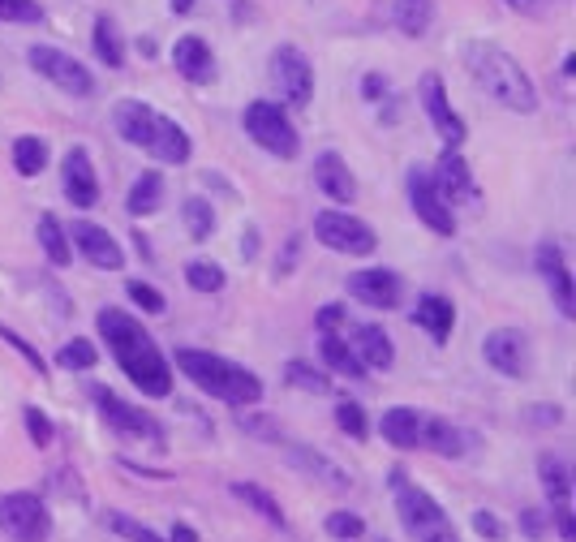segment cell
Here are the masks:
<instances>
[{"label": "cell", "mask_w": 576, "mask_h": 542, "mask_svg": "<svg viewBox=\"0 0 576 542\" xmlns=\"http://www.w3.org/2000/svg\"><path fill=\"white\" fill-rule=\"evenodd\" d=\"M91 401L95 409L104 413V422L112 426V431H121L129 439H151V444H164V426L151 418V413H142L134 409L129 401H121L117 392H108V388H91Z\"/></svg>", "instance_id": "cell-11"}, {"label": "cell", "mask_w": 576, "mask_h": 542, "mask_svg": "<svg viewBox=\"0 0 576 542\" xmlns=\"http://www.w3.org/2000/svg\"><path fill=\"white\" fill-rule=\"evenodd\" d=\"M0 340H5V345H9L13 353H18V358H22L26 366H31L39 379H48V362H43V353L31 345V340H26V336H18V332H13L9 323H0Z\"/></svg>", "instance_id": "cell-40"}, {"label": "cell", "mask_w": 576, "mask_h": 542, "mask_svg": "<svg viewBox=\"0 0 576 542\" xmlns=\"http://www.w3.org/2000/svg\"><path fill=\"white\" fill-rule=\"evenodd\" d=\"M125 293H129V302H138L142 310H151V315H160V310L168 306V302H164V293H160V289H151L147 280H129V284H125Z\"/></svg>", "instance_id": "cell-46"}, {"label": "cell", "mask_w": 576, "mask_h": 542, "mask_svg": "<svg viewBox=\"0 0 576 542\" xmlns=\"http://www.w3.org/2000/svg\"><path fill=\"white\" fill-rule=\"evenodd\" d=\"M271 82H276V91H280L284 104L310 108V99H314V69H310V61L293 44H280L276 52H271Z\"/></svg>", "instance_id": "cell-10"}, {"label": "cell", "mask_w": 576, "mask_h": 542, "mask_svg": "<svg viewBox=\"0 0 576 542\" xmlns=\"http://www.w3.org/2000/svg\"><path fill=\"white\" fill-rule=\"evenodd\" d=\"M546 525H551V517H546V512H538V508H525V512H521V534H525V538L538 542V538L546 534Z\"/></svg>", "instance_id": "cell-49"}, {"label": "cell", "mask_w": 576, "mask_h": 542, "mask_svg": "<svg viewBox=\"0 0 576 542\" xmlns=\"http://www.w3.org/2000/svg\"><path fill=\"white\" fill-rule=\"evenodd\" d=\"M534 263H538V276L551 284V297H555V310L564 319L576 315V302H572V271L564 263V250H559V241H542L538 254H534Z\"/></svg>", "instance_id": "cell-18"}, {"label": "cell", "mask_w": 576, "mask_h": 542, "mask_svg": "<svg viewBox=\"0 0 576 542\" xmlns=\"http://www.w3.org/2000/svg\"><path fill=\"white\" fill-rule=\"evenodd\" d=\"M91 48H95V56L108 69H121L125 65V44H121V31H117V22H112V18H95Z\"/></svg>", "instance_id": "cell-32"}, {"label": "cell", "mask_w": 576, "mask_h": 542, "mask_svg": "<svg viewBox=\"0 0 576 542\" xmlns=\"http://www.w3.org/2000/svg\"><path fill=\"white\" fill-rule=\"evenodd\" d=\"M340 323H344V306H340V302H327V306L319 310V319H314V332H319V336H323V332H336Z\"/></svg>", "instance_id": "cell-50"}, {"label": "cell", "mask_w": 576, "mask_h": 542, "mask_svg": "<svg viewBox=\"0 0 576 542\" xmlns=\"http://www.w3.org/2000/svg\"><path fill=\"white\" fill-rule=\"evenodd\" d=\"M349 349H353V358L362 362L366 370H392V362H396L392 336H387L379 323H357V327H353Z\"/></svg>", "instance_id": "cell-22"}, {"label": "cell", "mask_w": 576, "mask_h": 542, "mask_svg": "<svg viewBox=\"0 0 576 542\" xmlns=\"http://www.w3.org/2000/svg\"><path fill=\"white\" fill-rule=\"evenodd\" d=\"M13 168H18V177H39L48 168V142L35 134H22L13 142Z\"/></svg>", "instance_id": "cell-35"}, {"label": "cell", "mask_w": 576, "mask_h": 542, "mask_svg": "<svg viewBox=\"0 0 576 542\" xmlns=\"http://www.w3.org/2000/svg\"><path fill=\"white\" fill-rule=\"evenodd\" d=\"M172 362L185 379L194 383L198 392L215 396V401L233 405V409H246V405H258L263 401V379L254 375L250 366H237L220 358V353H207V349H177Z\"/></svg>", "instance_id": "cell-2"}, {"label": "cell", "mask_w": 576, "mask_h": 542, "mask_svg": "<svg viewBox=\"0 0 576 542\" xmlns=\"http://www.w3.org/2000/svg\"><path fill=\"white\" fill-rule=\"evenodd\" d=\"M108 525L117 530L125 542H164L160 534L151 530V525H142V521H134L129 512H108Z\"/></svg>", "instance_id": "cell-43"}, {"label": "cell", "mask_w": 576, "mask_h": 542, "mask_svg": "<svg viewBox=\"0 0 576 542\" xmlns=\"http://www.w3.org/2000/svg\"><path fill=\"white\" fill-rule=\"evenodd\" d=\"M319 353H323L327 370H336V375H344V379H366V366L353 358V349L344 345L336 332H323V336H319Z\"/></svg>", "instance_id": "cell-30"}, {"label": "cell", "mask_w": 576, "mask_h": 542, "mask_svg": "<svg viewBox=\"0 0 576 542\" xmlns=\"http://www.w3.org/2000/svg\"><path fill=\"white\" fill-rule=\"evenodd\" d=\"M168 5H172V13H194L198 0H168Z\"/></svg>", "instance_id": "cell-56"}, {"label": "cell", "mask_w": 576, "mask_h": 542, "mask_svg": "<svg viewBox=\"0 0 576 542\" xmlns=\"http://www.w3.org/2000/svg\"><path fill=\"white\" fill-rule=\"evenodd\" d=\"M314 237H319L327 250L353 254V259H366V254L379 250V233H374L366 220L349 216V211H319V216H314Z\"/></svg>", "instance_id": "cell-7"}, {"label": "cell", "mask_w": 576, "mask_h": 542, "mask_svg": "<svg viewBox=\"0 0 576 542\" xmlns=\"http://www.w3.org/2000/svg\"><path fill=\"white\" fill-rule=\"evenodd\" d=\"M43 18L39 0H0V22H18V26H35Z\"/></svg>", "instance_id": "cell-44"}, {"label": "cell", "mask_w": 576, "mask_h": 542, "mask_svg": "<svg viewBox=\"0 0 576 542\" xmlns=\"http://www.w3.org/2000/svg\"><path fill=\"white\" fill-rule=\"evenodd\" d=\"M529 413H534V426H559L564 422V409L559 405H534Z\"/></svg>", "instance_id": "cell-52"}, {"label": "cell", "mask_w": 576, "mask_h": 542, "mask_svg": "<svg viewBox=\"0 0 576 542\" xmlns=\"http://www.w3.org/2000/svg\"><path fill=\"white\" fill-rule=\"evenodd\" d=\"M314 181H319V190L331 198V203H340V207H349L357 198V177H353V168L344 164L340 151H319V155H314Z\"/></svg>", "instance_id": "cell-19"}, {"label": "cell", "mask_w": 576, "mask_h": 542, "mask_svg": "<svg viewBox=\"0 0 576 542\" xmlns=\"http://www.w3.org/2000/svg\"><path fill=\"white\" fill-rule=\"evenodd\" d=\"M95 362H99V349L86 336H74L69 345H61V353H56V366L61 370H91Z\"/></svg>", "instance_id": "cell-39"}, {"label": "cell", "mask_w": 576, "mask_h": 542, "mask_svg": "<svg viewBox=\"0 0 576 542\" xmlns=\"http://www.w3.org/2000/svg\"><path fill=\"white\" fill-rule=\"evenodd\" d=\"M0 530H5L13 542H48L52 538V512L31 491L0 495Z\"/></svg>", "instance_id": "cell-6"}, {"label": "cell", "mask_w": 576, "mask_h": 542, "mask_svg": "<svg viewBox=\"0 0 576 542\" xmlns=\"http://www.w3.org/2000/svg\"><path fill=\"white\" fill-rule=\"evenodd\" d=\"M22 422H26V435L35 439V448H48L52 439H56L52 422H48V413H43L39 405H26V409H22Z\"/></svg>", "instance_id": "cell-45"}, {"label": "cell", "mask_w": 576, "mask_h": 542, "mask_svg": "<svg viewBox=\"0 0 576 542\" xmlns=\"http://www.w3.org/2000/svg\"><path fill=\"white\" fill-rule=\"evenodd\" d=\"M435 22V0H396V26L409 39H422Z\"/></svg>", "instance_id": "cell-34"}, {"label": "cell", "mask_w": 576, "mask_h": 542, "mask_svg": "<svg viewBox=\"0 0 576 542\" xmlns=\"http://www.w3.org/2000/svg\"><path fill=\"white\" fill-rule=\"evenodd\" d=\"M241 125H246V134L267 155H276V160H297L301 138H297V125L288 121V112L280 104H271V99H254V104H246Z\"/></svg>", "instance_id": "cell-5"}, {"label": "cell", "mask_w": 576, "mask_h": 542, "mask_svg": "<svg viewBox=\"0 0 576 542\" xmlns=\"http://www.w3.org/2000/svg\"><path fill=\"white\" fill-rule=\"evenodd\" d=\"M99 336H104L108 353L117 358V366L125 370V379L138 383V392H147L151 401H164L172 396V366L160 353V345L151 340V332L142 327L129 310H117V306H104L99 310Z\"/></svg>", "instance_id": "cell-1"}, {"label": "cell", "mask_w": 576, "mask_h": 542, "mask_svg": "<svg viewBox=\"0 0 576 542\" xmlns=\"http://www.w3.org/2000/svg\"><path fill=\"white\" fill-rule=\"evenodd\" d=\"M185 284H190L194 293H220L228 276H224V267L220 263H211V259H190L185 263Z\"/></svg>", "instance_id": "cell-36"}, {"label": "cell", "mask_w": 576, "mask_h": 542, "mask_svg": "<svg viewBox=\"0 0 576 542\" xmlns=\"http://www.w3.org/2000/svg\"><path fill=\"white\" fill-rule=\"evenodd\" d=\"M538 478H542V491L551 504H559V499H572V469L564 456L555 452H542L538 456Z\"/></svg>", "instance_id": "cell-29"}, {"label": "cell", "mask_w": 576, "mask_h": 542, "mask_svg": "<svg viewBox=\"0 0 576 542\" xmlns=\"http://www.w3.org/2000/svg\"><path fill=\"white\" fill-rule=\"evenodd\" d=\"M288 456H293V461L301 465V469H306V474H319L323 478V487H331V491H349L353 487V478L349 474H344V469H336V465H331V461H323V456L319 452H306V448H288Z\"/></svg>", "instance_id": "cell-33"}, {"label": "cell", "mask_w": 576, "mask_h": 542, "mask_svg": "<svg viewBox=\"0 0 576 542\" xmlns=\"http://www.w3.org/2000/svg\"><path fill=\"white\" fill-rule=\"evenodd\" d=\"M417 91H422V108H426L430 125H435V134L443 138V147L460 151V142L469 138V130H465V121H460V112L448 104V87H443V78L439 74H426Z\"/></svg>", "instance_id": "cell-14"}, {"label": "cell", "mask_w": 576, "mask_h": 542, "mask_svg": "<svg viewBox=\"0 0 576 542\" xmlns=\"http://www.w3.org/2000/svg\"><path fill=\"white\" fill-rule=\"evenodd\" d=\"M336 426L349 439H366L370 435V422H366V409L357 405V401H340L336 405Z\"/></svg>", "instance_id": "cell-42"}, {"label": "cell", "mask_w": 576, "mask_h": 542, "mask_svg": "<svg viewBox=\"0 0 576 542\" xmlns=\"http://www.w3.org/2000/svg\"><path fill=\"white\" fill-rule=\"evenodd\" d=\"M362 95L370 99V104H379V99L387 95V78H379V74H366V78H362Z\"/></svg>", "instance_id": "cell-53"}, {"label": "cell", "mask_w": 576, "mask_h": 542, "mask_svg": "<svg viewBox=\"0 0 576 542\" xmlns=\"http://www.w3.org/2000/svg\"><path fill=\"white\" fill-rule=\"evenodd\" d=\"M297 254H301V233H293L284 241V250H280V259H276V276H288V271L297 267Z\"/></svg>", "instance_id": "cell-51"}, {"label": "cell", "mask_w": 576, "mask_h": 542, "mask_svg": "<svg viewBox=\"0 0 576 542\" xmlns=\"http://www.w3.org/2000/svg\"><path fill=\"white\" fill-rule=\"evenodd\" d=\"M26 61H31V69H35L39 78H48L52 87H61L65 95H74V99L95 95V78H91V69H86L82 61H74L69 52H61V48L35 44L31 52H26Z\"/></svg>", "instance_id": "cell-8"}, {"label": "cell", "mask_w": 576, "mask_h": 542, "mask_svg": "<svg viewBox=\"0 0 576 542\" xmlns=\"http://www.w3.org/2000/svg\"><path fill=\"white\" fill-rule=\"evenodd\" d=\"M551 517H555V530L564 542L576 538V525H572V499H559V504H551Z\"/></svg>", "instance_id": "cell-48"}, {"label": "cell", "mask_w": 576, "mask_h": 542, "mask_svg": "<svg viewBox=\"0 0 576 542\" xmlns=\"http://www.w3.org/2000/svg\"><path fill=\"white\" fill-rule=\"evenodd\" d=\"M413 323L422 327V332H430L435 345H448V336L456 332V306L439 293H422L413 306Z\"/></svg>", "instance_id": "cell-23"}, {"label": "cell", "mask_w": 576, "mask_h": 542, "mask_svg": "<svg viewBox=\"0 0 576 542\" xmlns=\"http://www.w3.org/2000/svg\"><path fill=\"white\" fill-rule=\"evenodd\" d=\"M465 65H469L473 82H478L495 104H503L508 112H521V117L538 112V91H534V82H529L525 65L516 61L512 52H503L495 44H469Z\"/></svg>", "instance_id": "cell-3"}, {"label": "cell", "mask_w": 576, "mask_h": 542, "mask_svg": "<svg viewBox=\"0 0 576 542\" xmlns=\"http://www.w3.org/2000/svg\"><path fill=\"white\" fill-rule=\"evenodd\" d=\"M284 379L293 383L297 392H310V396H327L331 392V379L323 375L319 366H310V362H301V358H293L284 366Z\"/></svg>", "instance_id": "cell-37"}, {"label": "cell", "mask_w": 576, "mask_h": 542, "mask_svg": "<svg viewBox=\"0 0 576 542\" xmlns=\"http://www.w3.org/2000/svg\"><path fill=\"white\" fill-rule=\"evenodd\" d=\"M155 121H160V112L151 104H142V99H121L117 112H112V125H117V134L129 142V147H151V134H155Z\"/></svg>", "instance_id": "cell-21"}, {"label": "cell", "mask_w": 576, "mask_h": 542, "mask_svg": "<svg viewBox=\"0 0 576 542\" xmlns=\"http://www.w3.org/2000/svg\"><path fill=\"white\" fill-rule=\"evenodd\" d=\"M228 491H233V495L241 499V504H250V508H254L263 521L276 525V530H288V517H284L280 499L271 495V491L263 487V482H228Z\"/></svg>", "instance_id": "cell-27"}, {"label": "cell", "mask_w": 576, "mask_h": 542, "mask_svg": "<svg viewBox=\"0 0 576 542\" xmlns=\"http://www.w3.org/2000/svg\"><path fill=\"white\" fill-rule=\"evenodd\" d=\"M396 491V512H400V525H405V534L413 542H460L448 512H443L435 499H430L422 487H409V482H400Z\"/></svg>", "instance_id": "cell-4"}, {"label": "cell", "mask_w": 576, "mask_h": 542, "mask_svg": "<svg viewBox=\"0 0 576 542\" xmlns=\"http://www.w3.org/2000/svg\"><path fill=\"white\" fill-rule=\"evenodd\" d=\"M39 246H43V254H48V263L52 267H69L74 263V246H69V233L61 228V220L56 216H39Z\"/></svg>", "instance_id": "cell-31"}, {"label": "cell", "mask_w": 576, "mask_h": 542, "mask_svg": "<svg viewBox=\"0 0 576 542\" xmlns=\"http://www.w3.org/2000/svg\"><path fill=\"white\" fill-rule=\"evenodd\" d=\"M349 297H357L370 310H396L405 302V280L392 267H362L349 276Z\"/></svg>", "instance_id": "cell-13"}, {"label": "cell", "mask_w": 576, "mask_h": 542, "mask_svg": "<svg viewBox=\"0 0 576 542\" xmlns=\"http://www.w3.org/2000/svg\"><path fill=\"white\" fill-rule=\"evenodd\" d=\"M168 542H198V534L185 521H177V525H172V534H168Z\"/></svg>", "instance_id": "cell-54"}, {"label": "cell", "mask_w": 576, "mask_h": 542, "mask_svg": "<svg viewBox=\"0 0 576 542\" xmlns=\"http://www.w3.org/2000/svg\"><path fill=\"white\" fill-rule=\"evenodd\" d=\"M61 185H65V198L69 207H95L99 203V181H95V164H91V151L86 147H69L65 160H61Z\"/></svg>", "instance_id": "cell-16"}, {"label": "cell", "mask_w": 576, "mask_h": 542, "mask_svg": "<svg viewBox=\"0 0 576 542\" xmlns=\"http://www.w3.org/2000/svg\"><path fill=\"white\" fill-rule=\"evenodd\" d=\"M160 198H164V173H138V181L129 185V198H125V211L129 216H155L160 211Z\"/></svg>", "instance_id": "cell-28"}, {"label": "cell", "mask_w": 576, "mask_h": 542, "mask_svg": "<svg viewBox=\"0 0 576 542\" xmlns=\"http://www.w3.org/2000/svg\"><path fill=\"white\" fill-rule=\"evenodd\" d=\"M417 431H422V413L409 409V405H396L379 418V435L387 439L392 448L400 452H413L417 448Z\"/></svg>", "instance_id": "cell-26"}, {"label": "cell", "mask_w": 576, "mask_h": 542, "mask_svg": "<svg viewBox=\"0 0 576 542\" xmlns=\"http://www.w3.org/2000/svg\"><path fill=\"white\" fill-rule=\"evenodd\" d=\"M254 254H258V228L250 224L246 228V259H254Z\"/></svg>", "instance_id": "cell-55"}, {"label": "cell", "mask_w": 576, "mask_h": 542, "mask_svg": "<svg viewBox=\"0 0 576 542\" xmlns=\"http://www.w3.org/2000/svg\"><path fill=\"white\" fill-rule=\"evenodd\" d=\"M482 358L491 362L503 379H525L529 366H534V353H529V336L521 327H495L482 340Z\"/></svg>", "instance_id": "cell-12"}, {"label": "cell", "mask_w": 576, "mask_h": 542, "mask_svg": "<svg viewBox=\"0 0 576 542\" xmlns=\"http://www.w3.org/2000/svg\"><path fill=\"white\" fill-rule=\"evenodd\" d=\"M323 530L331 538H340V542H353V538H362L366 534V521L357 517V512H327V521H323Z\"/></svg>", "instance_id": "cell-41"}, {"label": "cell", "mask_w": 576, "mask_h": 542, "mask_svg": "<svg viewBox=\"0 0 576 542\" xmlns=\"http://www.w3.org/2000/svg\"><path fill=\"white\" fill-rule=\"evenodd\" d=\"M430 177H435L439 194L448 198V207H456V203H478V198H482L478 181H473V173H469V164L460 160V151L443 147V155L435 160V168H430Z\"/></svg>", "instance_id": "cell-17"}, {"label": "cell", "mask_w": 576, "mask_h": 542, "mask_svg": "<svg viewBox=\"0 0 576 542\" xmlns=\"http://www.w3.org/2000/svg\"><path fill=\"white\" fill-rule=\"evenodd\" d=\"M69 246H74L91 267H104V271H121V267H125V250H121V241L112 237L104 224L74 220V224H69Z\"/></svg>", "instance_id": "cell-15"}, {"label": "cell", "mask_w": 576, "mask_h": 542, "mask_svg": "<svg viewBox=\"0 0 576 542\" xmlns=\"http://www.w3.org/2000/svg\"><path fill=\"white\" fill-rule=\"evenodd\" d=\"M190 151H194V142H190V134H185V125H177L172 117H164V112H160L147 155H155L160 164H185V160H190Z\"/></svg>", "instance_id": "cell-24"}, {"label": "cell", "mask_w": 576, "mask_h": 542, "mask_svg": "<svg viewBox=\"0 0 576 542\" xmlns=\"http://www.w3.org/2000/svg\"><path fill=\"white\" fill-rule=\"evenodd\" d=\"M405 190H409L413 216L422 220L430 233H439V237H452V233H456V211L448 207V198L439 194V185H435V177H430V168L413 164L409 177H405Z\"/></svg>", "instance_id": "cell-9"}, {"label": "cell", "mask_w": 576, "mask_h": 542, "mask_svg": "<svg viewBox=\"0 0 576 542\" xmlns=\"http://www.w3.org/2000/svg\"><path fill=\"white\" fill-rule=\"evenodd\" d=\"M181 216H185V228H190L194 241H207L215 233V207L207 203V198H185Z\"/></svg>", "instance_id": "cell-38"}, {"label": "cell", "mask_w": 576, "mask_h": 542, "mask_svg": "<svg viewBox=\"0 0 576 542\" xmlns=\"http://www.w3.org/2000/svg\"><path fill=\"white\" fill-rule=\"evenodd\" d=\"M473 439L460 431V426L452 422H443V418H426L422 413V431H417V448H430V452H439V456H465L469 452Z\"/></svg>", "instance_id": "cell-25"}, {"label": "cell", "mask_w": 576, "mask_h": 542, "mask_svg": "<svg viewBox=\"0 0 576 542\" xmlns=\"http://www.w3.org/2000/svg\"><path fill=\"white\" fill-rule=\"evenodd\" d=\"M473 534L486 538V542H503V538H508V525H503V521L495 517V512L478 508V512H473Z\"/></svg>", "instance_id": "cell-47"}, {"label": "cell", "mask_w": 576, "mask_h": 542, "mask_svg": "<svg viewBox=\"0 0 576 542\" xmlns=\"http://www.w3.org/2000/svg\"><path fill=\"white\" fill-rule=\"evenodd\" d=\"M172 65H177V74L185 82H194V87H211L215 82V52L207 48V39H198V35H181L177 44H172Z\"/></svg>", "instance_id": "cell-20"}, {"label": "cell", "mask_w": 576, "mask_h": 542, "mask_svg": "<svg viewBox=\"0 0 576 542\" xmlns=\"http://www.w3.org/2000/svg\"><path fill=\"white\" fill-rule=\"evenodd\" d=\"M508 5H516V9H542V5H551V0H508Z\"/></svg>", "instance_id": "cell-57"}]
</instances>
